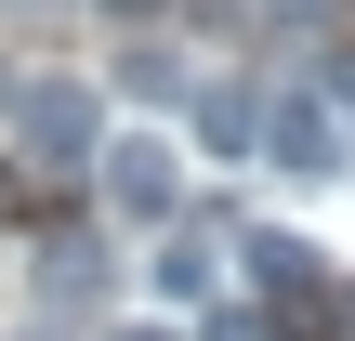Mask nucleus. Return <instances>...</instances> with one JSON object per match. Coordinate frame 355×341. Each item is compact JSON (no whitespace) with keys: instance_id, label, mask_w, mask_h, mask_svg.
<instances>
[{"instance_id":"nucleus-1","label":"nucleus","mask_w":355,"mask_h":341,"mask_svg":"<svg viewBox=\"0 0 355 341\" xmlns=\"http://www.w3.org/2000/svg\"><path fill=\"white\" fill-rule=\"evenodd\" d=\"M250 145H263L277 171H355V118L316 92V79H277L263 118H250Z\"/></svg>"},{"instance_id":"nucleus-2","label":"nucleus","mask_w":355,"mask_h":341,"mask_svg":"<svg viewBox=\"0 0 355 341\" xmlns=\"http://www.w3.org/2000/svg\"><path fill=\"white\" fill-rule=\"evenodd\" d=\"M0 118H13L26 171H79V158H105V118H92L79 79H26V92H0Z\"/></svg>"},{"instance_id":"nucleus-3","label":"nucleus","mask_w":355,"mask_h":341,"mask_svg":"<svg viewBox=\"0 0 355 341\" xmlns=\"http://www.w3.org/2000/svg\"><path fill=\"white\" fill-rule=\"evenodd\" d=\"M171 197H184L171 131H119V145H105V210H119V223H171Z\"/></svg>"},{"instance_id":"nucleus-4","label":"nucleus","mask_w":355,"mask_h":341,"mask_svg":"<svg viewBox=\"0 0 355 341\" xmlns=\"http://www.w3.org/2000/svg\"><path fill=\"white\" fill-rule=\"evenodd\" d=\"M158 302H211V237H171L158 223Z\"/></svg>"},{"instance_id":"nucleus-5","label":"nucleus","mask_w":355,"mask_h":341,"mask_svg":"<svg viewBox=\"0 0 355 341\" xmlns=\"http://www.w3.org/2000/svg\"><path fill=\"white\" fill-rule=\"evenodd\" d=\"M263 13H277V26H329L343 0H263Z\"/></svg>"},{"instance_id":"nucleus-6","label":"nucleus","mask_w":355,"mask_h":341,"mask_svg":"<svg viewBox=\"0 0 355 341\" xmlns=\"http://www.w3.org/2000/svg\"><path fill=\"white\" fill-rule=\"evenodd\" d=\"M105 341H184V329H145V315H132V329H105Z\"/></svg>"},{"instance_id":"nucleus-7","label":"nucleus","mask_w":355,"mask_h":341,"mask_svg":"<svg viewBox=\"0 0 355 341\" xmlns=\"http://www.w3.org/2000/svg\"><path fill=\"white\" fill-rule=\"evenodd\" d=\"M105 13H158V0H105Z\"/></svg>"}]
</instances>
